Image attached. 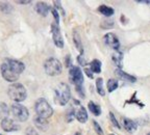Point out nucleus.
Listing matches in <instances>:
<instances>
[{"label":"nucleus","mask_w":150,"mask_h":135,"mask_svg":"<svg viewBox=\"0 0 150 135\" xmlns=\"http://www.w3.org/2000/svg\"><path fill=\"white\" fill-rule=\"evenodd\" d=\"M54 4H55V7H56V8H57V9H56L57 12H59V11H61V13H62V15H65V11H64V9L62 8L61 2H59V1H54Z\"/></svg>","instance_id":"obj_31"},{"label":"nucleus","mask_w":150,"mask_h":135,"mask_svg":"<svg viewBox=\"0 0 150 135\" xmlns=\"http://www.w3.org/2000/svg\"><path fill=\"white\" fill-rule=\"evenodd\" d=\"M66 65H67V67H70V65H71V57H70V55H67V57H66Z\"/></svg>","instance_id":"obj_35"},{"label":"nucleus","mask_w":150,"mask_h":135,"mask_svg":"<svg viewBox=\"0 0 150 135\" xmlns=\"http://www.w3.org/2000/svg\"><path fill=\"white\" fill-rule=\"evenodd\" d=\"M139 3H146V4H150V1H145V0H142V1H138Z\"/></svg>","instance_id":"obj_37"},{"label":"nucleus","mask_w":150,"mask_h":135,"mask_svg":"<svg viewBox=\"0 0 150 135\" xmlns=\"http://www.w3.org/2000/svg\"><path fill=\"white\" fill-rule=\"evenodd\" d=\"M4 63H6L7 67H8L13 72H15L17 75H19V76H20V74L25 70V65H24L22 61L17 60V59H6Z\"/></svg>","instance_id":"obj_9"},{"label":"nucleus","mask_w":150,"mask_h":135,"mask_svg":"<svg viewBox=\"0 0 150 135\" xmlns=\"http://www.w3.org/2000/svg\"><path fill=\"white\" fill-rule=\"evenodd\" d=\"M35 11L39 15L46 17L50 11V6L47 5L45 2H38L37 5H35Z\"/></svg>","instance_id":"obj_14"},{"label":"nucleus","mask_w":150,"mask_h":135,"mask_svg":"<svg viewBox=\"0 0 150 135\" xmlns=\"http://www.w3.org/2000/svg\"><path fill=\"white\" fill-rule=\"evenodd\" d=\"M44 70L46 74L49 76H57V75H61L63 72V65L59 59L50 57V58L45 60Z\"/></svg>","instance_id":"obj_4"},{"label":"nucleus","mask_w":150,"mask_h":135,"mask_svg":"<svg viewBox=\"0 0 150 135\" xmlns=\"http://www.w3.org/2000/svg\"><path fill=\"white\" fill-rule=\"evenodd\" d=\"M7 94H8L9 98L14 100L16 103L22 102L27 97V91H26L24 85L21 83H18V82H15L12 85H9Z\"/></svg>","instance_id":"obj_2"},{"label":"nucleus","mask_w":150,"mask_h":135,"mask_svg":"<svg viewBox=\"0 0 150 135\" xmlns=\"http://www.w3.org/2000/svg\"><path fill=\"white\" fill-rule=\"evenodd\" d=\"M147 135H150V133H148V134H147Z\"/></svg>","instance_id":"obj_39"},{"label":"nucleus","mask_w":150,"mask_h":135,"mask_svg":"<svg viewBox=\"0 0 150 135\" xmlns=\"http://www.w3.org/2000/svg\"><path fill=\"white\" fill-rule=\"evenodd\" d=\"M88 106H89L90 111H91L92 113L94 114V115H96V117H98V115H100V114H101V108L99 107V106H98L97 104H95L94 102L90 101L89 104H88Z\"/></svg>","instance_id":"obj_20"},{"label":"nucleus","mask_w":150,"mask_h":135,"mask_svg":"<svg viewBox=\"0 0 150 135\" xmlns=\"http://www.w3.org/2000/svg\"><path fill=\"white\" fill-rule=\"evenodd\" d=\"M0 9H1L4 14H9V13L13 11V7H12V5L9 4V3L1 2V3H0Z\"/></svg>","instance_id":"obj_25"},{"label":"nucleus","mask_w":150,"mask_h":135,"mask_svg":"<svg viewBox=\"0 0 150 135\" xmlns=\"http://www.w3.org/2000/svg\"><path fill=\"white\" fill-rule=\"evenodd\" d=\"M0 135H2V134H0Z\"/></svg>","instance_id":"obj_41"},{"label":"nucleus","mask_w":150,"mask_h":135,"mask_svg":"<svg viewBox=\"0 0 150 135\" xmlns=\"http://www.w3.org/2000/svg\"><path fill=\"white\" fill-rule=\"evenodd\" d=\"M77 60H78V63H79L81 65H87V60L83 58V55H81V54H80V55L77 57Z\"/></svg>","instance_id":"obj_32"},{"label":"nucleus","mask_w":150,"mask_h":135,"mask_svg":"<svg viewBox=\"0 0 150 135\" xmlns=\"http://www.w3.org/2000/svg\"><path fill=\"white\" fill-rule=\"evenodd\" d=\"M1 75H2L3 79L7 82H16L19 79V75H17L15 72H13L5 63L1 65Z\"/></svg>","instance_id":"obj_8"},{"label":"nucleus","mask_w":150,"mask_h":135,"mask_svg":"<svg viewBox=\"0 0 150 135\" xmlns=\"http://www.w3.org/2000/svg\"><path fill=\"white\" fill-rule=\"evenodd\" d=\"M1 128L5 131V132H14V131L19 130V125L15 123V121L11 117H5L1 121Z\"/></svg>","instance_id":"obj_11"},{"label":"nucleus","mask_w":150,"mask_h":135,"mask_svg":"<svg viewBox=\"0 0 150 135\" xmlns=\"http://www.w3.org/2000/svg\"><path fill=\"white\" fill-rule=\"evenodd\" d=\"M93 126H94V129H95V131H96L97 134H98V135H103L102 129H101V127L99 126V124L97 123L96 121H93Z\"/></svg>","instance_id":"obj_27"},{"label":"nucleus","mask_w":150,"mask_h":135,"mask_svg":"<svg viewBox=\"0 0 150 135\" xmlns=\"http://www.w3.org/2000/svg\"><path fill=\"white\" fill-rule=\"evenodd\" d=\"M84 73L88 75V77H89V78H93V73H92L91 69H88V68H86V69H84Z\"/></svg>","instance_id":"obj_34"},{"label":"nucleus","mask_w":150,"mask_h":135,"mask_svg":"<svg viewBox=\"0 0 150 135\" xmlns=\"http://www.w3.org/2000/svg\"><path fill=\"white\" fill-rule=\"evenodd\" d=\"M8 113H9L8 106L5 103L0 102V119L3 120L5 117H8Z\"/></svg>","instance_id":"obj_19"},{"label":"nucleus","mask_w":150,"mask_h":135,"mask_svg":"<svg viewBox=\"0 0 150 135\" xmlns=\"http://www.w3.org/2000/svg\"><path fill=\"white\" fill-rule=\"evenodd\" d=\"M31 1H29V0H26V1H17V3H19V4H29Z\"/></svg>","instance_id":"obj_36"},{"label":"nucleus","mask_w":150,"mask_h":135,"mask_svg":"<svg viewBox=\"0 0 150 135\" xmlns=\"http://www.w3.org/2000/svg\"><path fill=\"white\" fill-rule=\"evenodd\" d=\"M118 89V81L115 79H110L108 81V93H112L115 89Z\"/></svg>","instance_id":"obj_23"},{"label":"nucleus","mask_w":150,"mask_h":135,"mask_svg":"<svg viewBox=\"0 0 150 135\" xmlns=\"http://www.w3.org/2000/svg\"><path fill=\"white\" fill-rule=\"evenodd\" d=\"M11 111H12L13 117L18 122L27 121L28 117H29V112H28L27 108L22 104H19V103H15V104L12 105Z\"/></svg>","instance_id":"obj_5"},{"label":"nucleus","mask_w":150,"mask_h":135,"mask_svg":"<svg viewBox=\"0 0 150 135\" xmlns=\"http://www.w3.org/2000/svg\"><path fill=\"white\" fill-rule=\"evenodd\" d=\"M33 123H35V126L37 127L39 130L41 131H47L48 127H49V123L47 121L46 119H43V117H35L33 120Z\"/></svg>","instance_id":"obj_12"},{"label":"nucleus","mask_w":150,"mask_h":135,"mask_svg":"<svg viewBox=\"0 0 150 135\" xmlns=\"http://www.w3.org/2000/svg\"><path fill=\"white\" fill-rule=\"evenodd\" d=\"M96 87H97V91L100 96H104L105 95V91L103 89V79L102 78H98L96 80Z\"/></svg>","instance_id":"obj_22"},{"label":"nucleus","mask_w":150,"mask_h":135,"mask_svg":"<svg viewBox=\"0 0 150 135\" xmlns=\"http://www.w3.org/2000/svg\"><path fill=\"white\" fill-rule=\"evenodd\" d=\"M116 74H117L119 77H121L122 79L126 80V81H129V82H136L137 81V78H136V77L131 76V75L126 74V73L123 72V71H121L120 69H117V70H116Z\"/></svg>","instance_id":"obj_18"},{"label":"nucleus","mask_w":150,"mask_h":135,"mask_svg":"<svg viewBox=\"0 0 150 135\" xmlns=\"http://www.w3.org/2000/svg\"><path fill=\"white\" fill-rule=\"evenodd\" d=\"M25 132H26V135H39V133L37 132V130H35L33 127H28Z\"/></svg>","instance_id":"obj_30"},{"label":"nucleus","mask_w":150,"mask_h":135,"mask_svg":"<svg viewBox=\"0 0 150 135\" xmlns=\"http://www.w3.org/2000/svg\"><path fill=\"white\" fill-rule=\"evenodd\" d=\"M51 34H52V39H53V42L55 44L56 47H59L61 49L64 48V39L62 32L59 30V27L57 24L52 23L51 24Z\"/></svg>","instance_id":"obj_7"},{"label":"nucleus","mask_w":150,"mask_h":135,"mask_svg":"<svg viewBox=\"0 0 150 135\" xmlns=\"http://www.w3.org/2000/svg\"><path fill=\"white\" fill-rule=\"evenodd\" d=\"M75 117L79 123L84 124L86 122L88 121V113H87V110L86 108L82 107V106H79L76 111H75Z\"/></svg>","instance_id":"obj_13"},{"label":"nucleus","mask_w":150,"mask_h":135,"mask_svg":"<svg viewBox=\"0 0 150 135\" xmlns=\"http://www.w3.org/2000/svg\"><path fill=\"white\" fill-rule=\"evenodd\" d=\"M90 65H91V71H93L94 73L98 74V73L101 72V61L98 60V59H94L90 63Z\"/></svg>","instance_id":"obj_21"},{"label":"nucleus","mask_w":150,"mask_h":135,"mask_svg":"<svg viewBox=\"0 0 150 135\" xmlns=\"http://www.w3.org/2000/svg\"><path fill=\"white\" fill-rule=\"evenodd\" d=\"M71 99V91L69 85L66 83H59L54 89V101L56 104L65 106Z\"/></svg>","instance_id":"obj_1"},{"label":"nucleus","mask_w":150,"mask_h":135,"mask_svg":"<svg viewBox=\"0 0 150 135\" xmlns=\"http://www.w3.org/2000/svg\"><path fill=\"white\" fill-rule=\"evenodd\" d=\"M122 58H123V55H122L121 52H117V53H114V54H112V60L115 61L116 65H117V63H118L120 68L122 67V65H121V63H122Z\"/></svg>","instance_id":"obj_24"},{"label":"nucleus","mask_w":150,"mask_h":135,"mask_svg":"<svg viewBox=\"0 0 150 135\" xmlns=\"http://www.w3.org/2000/svg\"><path fill=\"white\" fill-rule=\"evenodd\" d=\"M73 41H74L75 47L77 48V50L82 55V54H83V48H82L81 40H80V37H79V34H78L77 31H74V32H73Z\"/></svg>","instance_id":"obj_17"},{"label":"nucleus","mask_w":150,"mask_h":135,"mask_svg":"<svg viewBox=\"0 0 150 135\" xmlns=\"http://www.w3.org/2000/svg\"><path fill=\"white\" fill-rule=\"evenodd\" d=\"M110 135H115V134H110Z\"/></svg>","instance_id":"obj_40"},{"label":"nucleus","mask_w":150,"mask_h":135,"mask_svg":"<svg viewBox=\"0 0 150 135\" xmlns=\"http://www.w3.org/2000/svg\"><path fill=\"white\" fill-rule=\"evenodd\" d=\"M98 11L100 14H102L103 16L105 17H110L114 15V13H115V11H114V8H112V7L108 6V5L105 4H101L100 6L98 7Z\"/></svg>","instance_id":"obj_16"},{"label":"nucleus","mask_w":150,"mask_h":135,"mask_svg":"<svg viewBox=\"0 0 150 135\" xmlns=\"http://www.w3.org/2000/svg\"><path fill=\"white\" fill-rule=\"evenodd\" d=\"M110 121H112V125H114V126L117 127L118 129L121 128V127H120V124L118 123V121L116 120L115 115H114V113H112V112H110Z\"/></svg>","instance_id":"obj_29"},{"label":"nucleus","mask_w":150,"mask_h":135,"mask_svg":"<svg viewBox=\"0 0 150 135\" xmlns=\"http://www.w3.org/2000/svg\"><path fill=\"white\" fill-rule=\"evenodd\" d=\"M74 135H82V134H81V133H80V132H76Z\"/></svg>","instance_id":"obj_38"},{"label":"nucleus","mask_w":150,"mask_h":135,"mask_svg":"<svg viewBox=\"0 0 150 135\" xmlns=\"http://www.w3.org/2000/svg\"><path fill=\"white\" fill-rule=\"evenodd\" d=\"M50 11L52 12V15H53L54 17V21H55V24H59V13L56 11L55 8H52V7H50Z\"/></svg>","instance_id":"obj_28"},{"label":"nucleus","mask_w":150,"mask_h":135,"mask_svg":"<svg viewBox=\"0 0 150 135\" xmlns=\"http://www.w3.org/2000/svg\"><path fill=\"white\" fill-rule=\"evenodd\" d=\"M76 91H77V93L81 96L82 98H84V91L82 89V86H76Z\"/></svg>","instance_id":"obj_33"},{"label":"nucleus","mask_w":150,"mask_h":135,"mask_svg":"<svg viewBox=\"0 0 150 135\" xmlns=\"http://www.w3.org/2000/svg\"><path fill=\"white\" fill-rule=\"evenodd\" d=\"M123 124H124V128L127 132L129 133H134L137 130V124L134 121H131L129 119H124L123 120Z\"/></svg>","instance_id":"obj_15"},{"label":"nucleus","mask_w":150,"mask_h":135,"mask_svg":"<svg viewBox=\"0 0 150 135\" xmlns=\"http://www.w3.org/2000/svg\"><path fill=\"white\" fill-rule=\"evenodd\" d=\"M35 112L38 113V117L46 120L52 117V114H53V109L45 98H40L35 101Z\"/></svg>","instance_id":"obj_3"},{"label":"nucleus","mask_w":150,"mask_h":135,"mask_svg":"<svg viewBox=\"0 0 150 135\" xmlns=\"http://www.w3.org/2000/svg\"><path fill=\"white\" fill-rule=\"evenodd\" d=\"M69 79L71 80L75 86H82L83 84V74H82L80 68L72 67L69 72Z\"/></svg>","instance_id":"obj_6"},{"label":"nucleus","mask_w":150,"mask_h":135,"mask_svg":"<svg viewBox=\"0 0 150 135\" xmlns=\"http://www.w3.org/2000/svg\"><path fill=\"white\" fill-rule=\"evenodd\" d=\"M103 40H104V43H105L106 46L110 47V48H112V49H115V50L119 49L120 42L115 33H112V32L106 33V34L104 35V37H103Z\"/></svg>","instance_id":"obj_10"},{"label":"nucleus","mask_w":150,"mask_h":135,"mask_svg":"<svg viewBox=\"0 0 150 135\" xmlns=\"http://www.w3.org/2000/svg\"><path fill=\"white\" fill-rule=\"evenodd\" d=\"M114 26V21L112 20H103L101 23V27L102 28H110Z\"/></svg>","instance_id":"obj_26"}]
</instances>
